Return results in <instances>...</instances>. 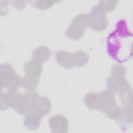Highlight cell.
Wrapping results in <instances>:
<instances>
[{
  "label": "cell",
  "instance_id": "obj_1",
  "mask_svg": "<svg viewBox=\"0 0 133 133\" xmlns=\"http://www.w3.org/2000/svg\"><path fill=\"white\" fill-rule=\"evenodd\" d=\"M21 78L16 73L13 66L4 63L0 66V91H16L21 86Z\"/></svg>",
  "mask_w": 133,
  "mask_h": 133
},
{
  "label": "cell",
  "instance_id": "obj_2",
  "mask_svg": "<svg viewBox=\"0 0 133 133\" xmlns=\"http://www.w3.org/2000/svg\"><path fill=\"white\" fill-rule=\"evenodd\" d=\"M39 97L40 95L35 91L18 93L13 108L18 114L25 115L34 110Z\"/></svg>",
  "mask_w": 133,
  "mask_h": 133
},
{
  "label": "cell",
  "instance_id": "obj_3",
  "mask_svg": "<svg viewBox=\"0 0 133 133\" xmlns=\"http://www.w3.org/2000/svg\"><path fill=\"white\" fill-rule=\"evenodd\" d=\"M126 69L119 64H114L111 69V75L107 81L108 89L117 93L122 88L129 84L126 79Z\"/></svg>",
  "mask_w": 133,
  "mask_h": 133
},
{
  "label": "cell",
  "instance_id": "obj_4",
  "mask_svg": "<svg viewBox=\"0 0 133 133\" xmlns=\"http://www.w3.org/2000/svg\"><path fill=\"white\" fill-rule=\"evenodd\" d=\"M87 28H88V15L81 14L73 20L65 31V35L71 39L78 40L83 37Z\"/></svg>",
  "mask_w": 133,
  "mask_h": 133
},
{
  "label": "cell",
  "instance_id": "obj_5",
  "mask_svg": "<svg viewBox=\"0 0 133 133\" xmlns=\"http://www.w3.org/2000/svg\"><path fill=\"white\" fill-rule=\"evenodd\" d=\"M88 28L95 31H102L108 26L106 14L98 5L94 6L88 15Z\"/></svg>",
  "mask_w": 133,
  "mask_h": 133
},
{
  "label": "cell",
  "instance_id": "obj_6",
  "mask_svg": "<svg viewBox=\"0 0 133 133\" xmlns=\"http://www.w3.org/2000/svg\"><path fill=\"white\" fill-rule=\"evenodd\" d=\"M49 126L52 132L66 133L69 129L68 119L61 114L51 116L49 119Z\"/></svg>",
  "mask_w": 133,
  "mask_h": 133
},
{
  "label": "cell",
  "instance_id": "obj_7",
  "mask_svg": "<svg viewBox=\"0 0 133 133\" xmlns=\"http://www.w3.org/2000/svg\"><path fill=\"white\" fill-rule=\"evenodd\" d=\"M86 106L90 110H101L103 108V101L100 92H91L87 94L84 98Z\"/></svg>",
  "mask_w": 133,
  "mask_h": 133
},
{
  "label": "cell",
  "instance_id": "obj_8",
  "mask_svg": "<svg viewBox=\"0 0 133 133\" xmlns=\"http://www.w3.org/2000/svg\"><path fill=\"white\" fill-rule=\"evenodd\" d=\"M18 92L16 91H0V109L6 110L13 108L16 101Z\"/></svg>",
  "mask_w": 133,
  "mask_h": 133
},
{
  "label": "cell",
  "instance_id": "obj_9",
  "mask_svg": "<svg viewBox=\"0 0 133 133\" xmlns=\"http://www.w3.org/2000/svg\"><path fill=\"white\" fill-rule=\"evenodd\" d=\"M43 116L35 111L27 113L24 118V126L29 130L37 129L40 126Z\"/></svg>",
  "mask_w": 133,
  "mask_h": 133
},
{
  "label": "cell",
  "instance_id": "obj_10",
  "mask_svg": "<svg viewBox=\"0 0 133 133\" xmlns=\"http://www.w3.org/2000/svg\"><path fill=\"white\" fill-rule=\"evenodd\" d=\"M117 37V35L114 32L109 35L107 41V51L108 54L112 59L118 61L117 54L121 47V44Z\"/></svg>",
  "mask_w": 133,
  "mask_h": 133
},
{
  "label": "cell",
  "instance_id": "obj_11",
  "mask_svg": "<svg viewBox=\"0 0 133 133\" xmlns=\"http://www.w3.org/2000/svg\"><path fill=\"white\" fill-rule=\"evenodd\" d=\"M55 57L57 63L63 68L70 69L74 67L73 53L65 50H60L56 53Z\"/></svg>",
  "mask_w": 133,
  "mask_h": 133
},
{
  "label": "cell",
  "instance_id": "obj_12",
  "mask_svg": "<svg viewBox=\"0 0 133 133\" xmlns=\"http://www.w3.org/2000/svg\"><path fill=\"white\" fill-rule=\"evenodd\" d=\"M23 69L26 75L39 77L43 71V66L42 63L32 59L24 64Z\"/></svg>",
  "mask_w": 133,
  "mask_h": 133
},
{
  "label": "cell",
  "instance_id": "obj_13",
  "mask_svg": "<svg viewBox=\"0 0 133 133\" xmlns=\"http://www.w3.org/2000/svg\"><path fill=\"white\" fill-rule=\"evenodd\" d=\"M117 93L123 107L132 106V92L129 84L121 88Z\"/></svg>",
  "mask_w": 133,
  "mask_h": 133
},
{
  "label": "cell",
  "instance_id": "obj_14",
  "mask_svg": "<svg viewBox=\"0 0 133 133\" xmlns=\"http://www.w3.org/2000/svg\"><path fill=\"white\" fill-rule=\"evenodd\" d=\"M51 55V51L48 47L41 46L36 48L32 52V59L41 63L47 61Z\"/></svg>",
  "mask_w": 133,
  "mask_h": 133
},
{
  "label": "cell",
  "instance_id": "obj_15",
  "mask_svg": "<svg viewBox=\"0 0 133 133\" xmlns=\"http://www.w3.org/2000/svg\"><path fill=\"white\" fill-rule=\"evenodd\" d=\"M39 82V77L25 75L21 79V86L27 91H34L37 87Z\"/></svg>",
  "mask_w": 133,
  "mask_h": 133
},
{
  "label": "cell",
  "instance_id": "obj_16",
  "mask_svg": "<svg viewBox=\"0 0 133 133\" xmlns=\"http://www.w3.org/2000/svg\"><path fill=\"white\" fill-rule=\"evenodd\" d=\"M51 104L50 100L47 97L40 96L33 111L37 112L43 116L48 114L51 110Z\"/></svg>",
  "mask_w": 133,
  "mask_h": 133
},
{
  "label": "cell",
  "instance_id": "obj_17",
  "mask_svg": "<svg viewBox=\"0 0 133 133\" xmlns=\"http://www.w3.org/2000/svg\"><path fill=\"white\" fill-rule=\"evenodd\" d=\"M89 58L88 55L82 50H78L73 53L74 66L82 67L85 66L89 62Z\"/></svg>",
  "mask_w": 133,
  "mask_h": 133
},
{
  "label": "cell",
  "instance_id": "obj_18",
  "mask_svg": "<svg viewBox=\"0 0 133 133\" xmlns=\"http://www.w3.org/2000/svg\"><path fill=\"white\" fill-rule=\"evenodd\" d=\"M101 111L108 118L117 122L119 121L122 113V107H119L115 104L112 107L102 109Z\"/></svg>",
  "mask_w": 133,
  "mask_h": 133
},
{
  "label": "cell",
  "instance_id": "obj_19",
  "mask_svg": "<svg viewBox=\"0 0 133 133\" xmlns=\"http://www.w3.org/2000/svg\"><path fill=\"white\" fill-rule=\"evenodd\" d=\"M100 93L103 101V108L102 109L116 104L115 98V93L113 91L109 89H107L102 91Z\"/></svg>",
  "mask_w": 133,
  "mask_h": 133
},
{
  "label": "cell",
  "instance_id": "obj_20",
  "mask_svg": "<svg viewBox=\"0 0 133 133\" xmlns=\"http://www.w3.org/2000/svg\"><path fill=\"white\" fill-rule=\"evenodd\" d=\"M114 32L116 35L122 37H126L132 35L131 33L128 30L127 23L124 20H121L117 22Z\"/></svg>",
  "mask_w": 133,
  "mask_h": 133
},
{
  "label": "cell",
  "instance_id": "obj_21",
  "mask_svg": "<svg viewBox=\"0 0 133 133\" xmlns=\"http://www.w3.org/2000/svg\"><path fill=\"white\" fill-rule=\"evenodd\" d=\"M132 112V106L122 107L121 116L119 122L126 124H131L133 121Z\"/></svg>",
  "mask_w": 133,
  "mask_h": 133
},
{
  "label": "cell",
  "instance_id": "obj_22",
  "mask_svg": "<svg viewBox=\"0 0 133 133\" xmlns=\"http://www.w3.org/2000/svg\"><path fill=\"white\" fill-rule=\"evenodd\" d=\"M58 1H30L29 3L32 6L36 9L45 10L50 8L56 3L59 2Z\"/></svg>",
  "mask_w": 133,
  "mask_h": 133
},
{
  "label": "cell",
  "instance_id": "obj_23",
  "mask_svg": "<svg viewBox=\"0 0 133 133\" xmlns=\"http://www.w3.org/2000/svg\"><path fill=\"white\" fill-rule=\"evenodd\" d=\"M118 1H100L99 2V6L105 14L113 10L116 7Z\"/></svg>",
  "mask_w": 133,
  "mask_h": 133
},
{
  "label": "cell",
  "instance_id": "obj_24",
  "mask_svg": "<svg viewBox=\"0 0 133 133\" xmlns=\"http://www.w3.org/2000/svg\"><path fill=\"white\" fill-rule=\"evenodd\" d=\"M11 3V5L19 10L23 9L27 5L26 1H12Z\"/></svg>",
  "mask_w": 133,
  "mask_h": 133
}]
</instances>
